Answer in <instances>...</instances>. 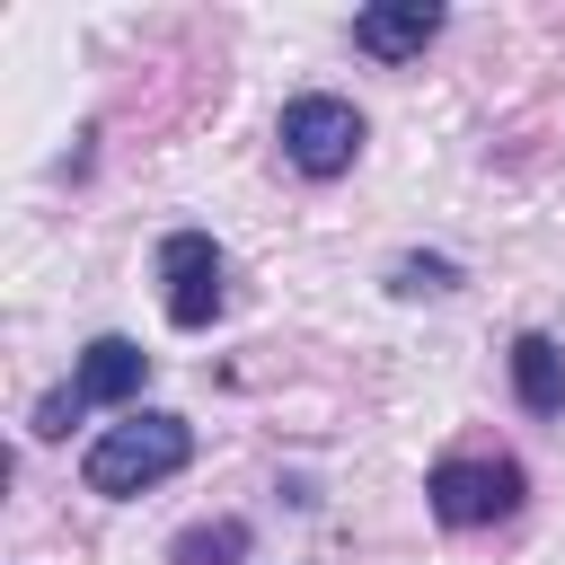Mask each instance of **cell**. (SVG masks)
<instances>
[{"label":"cell","mask_w":565,"mask_h":565,"mask_svg":"<svg viewBox=\"0 0 565 565\" xmlns=\"http://www.w3.org/2000/svg\"><path fill=\"white\" fill-rule=\"evenodd\" d=\"M168 565H247V521H194V530H177Z\"/></svg>","instance_id":"obj_8"},{"label":"cell","mask_w":565,"mask_h":565,"mask_svg":"<svg viewBox=\"0 0 565 565\" xmlns=\"http://www.w3.org/2000/svg\"><path fill=\"white\" fill-rule=\"evenodd\" d=\"M512 388L530 415H565V344L556 335H521L512 344Z\"/></svg>","instance_id":"obj_7"},{"label":"cell","mask_w":565,"mask_h":565,"mask_svg":"<svg viewBox=\"0 0 565 565\" xmlns=\"http://www.w3.org/2000/svg\"><path fill=\"white\" fill-rule=\"evenodd\" d=\"M159 300H168V327H212L221 318V247L203 230L159 238Z\"/></svg>","instance_id":"obj_5"},{"label":"cell","mask_w":565,"mask_h":565,"mask_svg":"<svg viewBox=\"0 0 565 565\" xmlns=\"http://www.w3.org/2000/svg\"><path fill=\"white\" fill-rule=\"evenodd\" d=\"M397 291H450L459 282V265L450 256H397V274H388Z\"/></svg>","instance_id":"obj_9"},{"label":"cell","mask_w":565,"mask_h":565,"mask_svg":"<svg viewBox=\"0 0 565 565\" xmlns=\"http://www.w3.org/2000/svg\"><path fill=\"white\" fill-rule=\"evenodd\" d=\"M282 159L300 177H344L362 159V115L344 97H291L282 106Z\"/></svg>","instance_id":"obj_4"},{"label":"cell","mask_w":565,"mask_h":565,"mask_svg":"<svg viewBox=\"0 0 565 565\" xmlns=\"http://www.w3.org/2000/svg\"><path fill=\"white\" fill-rule=\"evenodd\" d=\"M424 494H433L441 530H486V521H503L521 503V468L512 459H441L424 477Z\"/></svg>","instance_id":"obj_3"},{"label":"cell","mask_w":565,"mask_h":565,"mask_svg":"<svg viewBox=\"0 0 565 565\" xmlns=\"http://www.w3.org/2000/svg\"><path fill=\"white\" fill-rule=\"evenodd\" d=\"M185 459H194V424H185V415H132V424H106V433L88 441L79 486L124 503V494H141V486L177 477Z\"/></svg>","instance_id":"obj_1"},{"label":"cell","mask_w":565,"mask_h":565,"mask_svg":"<svg viewBox=\"0 0 565 565\" xmlns=\"http://www.w3.org/2000/svg\"><path fill=\"white\" fill-rule=\"evenodd\" d=\"M433 35H441V9H433V0H397V9H362V18H353V44L380 53V62H406V53H424Z\"/></svg>","instance_id":"obj_6"},{"label":"cell","mask_w":565,"mask_h":565,"mask_svg":"<svg viewBox=\"0 0 565 565\" xmlns=\"http://www.w3.org/2000/svg\"><path fill=\"white\" fill-rule=\"evenodd\" d=\"M141 380H150V353H141L132 335H97V344L79 353L71 388H53V397H44L35 433H62V424H71V415H88V406H124V397H132Z\"/></svg>","instance_id":"obj_2"}]
</instances>
